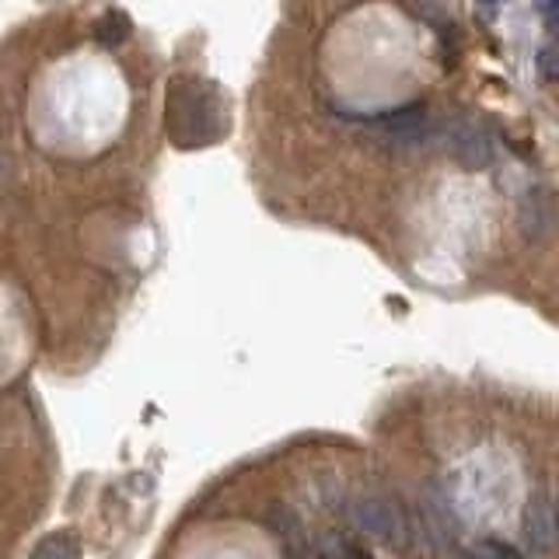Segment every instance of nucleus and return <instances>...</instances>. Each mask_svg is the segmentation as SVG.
<instances>
[{
  "instance_id": "1",
  "label": "nucleus",
  "mask_w": 559,
  "mask_h": 559,
  "mask_svg": "<svg viewBox=\"0 0 559 559\" xmlns=\"http://www.w3.org/2000/svg\"><path fill=\"white\" fill-rule=\"evenodd\" d=\"M168 133L179 147H206L224 133V112L214 87L186 81L171 92Z\"/></svg>"
},
{
  "instance_id": "2",
  "label": "nucleus",
  "mask_w": 559,
  "mask_h": 559,
  "mask_svg": "<svg viewBox=\"0 0 559 559\" xmlns=\"http://www.w3.org/2000/svg\"><path fill=\"white\" fill-rule=\"evenodd\" d=\"M349 524H354V532L378 538L381 546H389L395 552H406L409 535H413L406 511L384 493H364L349 503Z\"/></svg>"
},
{
  "instance_id": "3",
  "label": "nucleus",
  "mask_w": 559,
  "mask_h": 559,
  "mask_svg": "<svg viewBox=\"0 0 559 559\" xmlns=\"http://www.w3.org/2000/svg\"><path fill=\"white\" fill-rule=\"evenodd\" d=\"M374 133L392 154L413 157V154H427L441 140V122H433L427 109H402L384 116L374 127Z\"/></svg>"
},
{
  "instance_id": "4",
  "label": "nucleus",
  "mask_w": 559,
  "mask_h": 559,
  "mask_svg": "<svg viewBox=\"0 0 559 559\" xmlns=\"http://www.w3.org/2000/svg\"><path fill=\"white\" fill-rule=\"evenodd\" d=\"M441 140L444 147L451 151V157L468 171H483L497 162V147H493V136L483 127L479 119H451L448 127H441Z\"/></svg>"
},
{
  "instance_id": "5",
  "label": "nucleus",
  "mask_w": 559,
  "mask_h": 559,
  "mask_svg": "<svg viewBox=\"0 0 559 559\" xmlns=\"http://www.w3.org/2000/svg\"><path fill=\"white\" fill-rule=\"evenodd\" d=\"M552 542H556L552 500L546 493H538L524 507V549H528V559H549Z\"/></svg>"
},
{
  "instance_id": "6",
  "label": "nucleus",
  "mask_w": 559,
  "mask_h": 559,
  "mask_svg": "<svg viewBox=\"0 0 559 559\" xmlns=\"http://www.w3.org/2000/svg\"><path fill=\"white\" fill-rule=\"evenodd\" d=\"M78 556H81V549L70 535H49L32 552V559H78Z\"/></svg>"
},
{
  "instance_id": "7",
  "label": "nucleus",
  "mask_w": 559,
  "mask_h": 559,
  "mask_svg": "<svg viewBox=\"0 0 559 559\" xmlns=\"http://www.w3.org/2000/svg\"><path fill=\"white\" fill-rule=\"evenodd\" d=\"M273 528L276 535L287 542L290 549H301L305 546V528H301V521H297L287 507H280V511H273Z\"/></svg>"
},
{
  "instance_id": "8",
  "label": "nucleus",
  "mask_w": 559,
  "mask_h": 559,
  "mask_svg": "<svg viewBox=\"0 0 559 559\" xmlns=\"http://www.w3.org/2000/svg\"><path fill=\"white\" fill-rule=\"evenodd\" d=\"M127 35H130V25H127V17H122V14L102 17V25H98V43L102 46H119Z\"/></svg>"
},
{
  "instance_id": "9",
  "label": "nucleus",
  "mask_w": 559,
  "mask_h": 559,
  "mask_svg": "<svg viewBox=\"0 0 559 559\" xmlns=\"http://www.w3.org/2000/svg\"><path fill=\"white\" fill-rule=\"evenodd\" d=\"M472 559H518V552L511 546H500V542H483L472 549Z\"/></svg>"
},
{
  "instance_id": "10",
  "label": "nucleus",
  "mask_w": 559,
  "mask_h": 559,
  "mask_svg": "<svg viewBox=\"0 0 559 559\" xmlns=\"http://www.w3.org/2000/svg\"><path fill=\"white\" fill-rule=\"evenodd\" d=\"M542 78H546V81H552V78H556V63H552V49H546V52H542Z\"/></svg>"
},
{
  "instance_id": "11",
  "label": "nucleus",
  "mask_w": 559,
  "mask_h": 559,
  "mask_svg": "<svg viewBox=\"0 0 559 559\" xmlns=\"http://www.w3.org/2000/svg\"><path fill=\"white\" fill-rule=\"evenodd\" d=\"M538 8H542V14H546V25H552L556 22V0H538Z\"/></svg>"
},
{
  "instance_id": "12",
  "label": "nucleus",
  "mask_w": 559,
  "mask_h": 559,
  "mask_svg": "<svg viewBox=\"0 0 559 559\" xmlns=\"http://www.w3.org/2000/svg\"><path fill=\"white\" fill-rule=\"evenodd\" d=\"M503 4H511V0H483V8H503Z\"/></svg>"
}]
</instances>
